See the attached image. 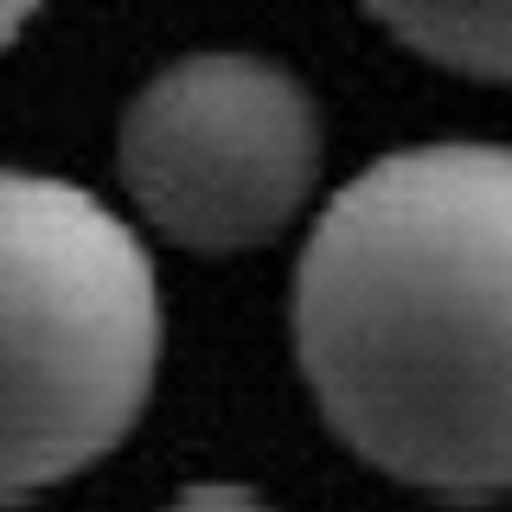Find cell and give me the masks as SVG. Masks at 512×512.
<instances>
[{
    "label": "cell",
    "instance_id": "obj_6",
    "mask_svg": "<svg viewBox=\"0 0 512 512\" xmlns=\"http://www.w3.org/2000/svg\"><path fill=\"white\" fill-rule=\"evenodd\" d=\"M32 13H39V0H0V52L13 45V32H20Z\"/></svg>",
    "mask_w": 512,
    "mask_h": 512
},
{
    "label": "cell",
    "instance_id": "obj_1",
    "mask_svg": "<svg viewBox=\"0 0 512 512\" xmlns=\"http://www.w3.org/2000/svg\"><path fill=\"white\" fill-rule=\"evenodd\" d=\"M512 160L404 148L320 212L295 269V352L352 455L436 500H500Z\"/></svg>",
    "mask_w": 512,
    "mask_h": 512
},
{
    "label": "cell",
    "instance_id": "obj_4",
    "mask_svg": "<svg viewBox=\"0 0 512 512\" xmlns=\"http://www.w3.org/2000/svg\"><path fill=\"white\" fill-rule=\"evenodd\" d=\"M410 52L474 84H506L512 71V13L506 0H365Z\"/></svg>",
    "mask_w": 512,
    "mask_h": 512
},
{
    "label": "cell",
    "instance_id": "obj_3",
    "mask_svg": "<svg viewBox=\"0 0 512 512\" xmlns=\"http://www.w3.org/2000/svg\"><path fill=\"white\" fill-rule=\"evenodd\" d=\"M122 186L173 244L224 256L295 224L320 180V109L269 58H180L122 116Z\"/></svg>",
    "mask_w": 512,
    "mask_h": 512
},
{
    "label": "cell",
    "instance_id": "obj_2",
    "mask_svg": "<svg viewBox=\"0 0 512 512\" xmlns=\"http://www.w3.org/2000/svg\"><path fill=\"white\" fill-rule=\"evenodd\" d=\"M160 282L96 192L0 167V500L103 461L154 397Z\"/></svg>",
    "mask_w": 512,
    "mask_h": 512
},
{
    "label": "cell",
    "instance_id": "obj_5",
    "mask_svg": "<svg viewBox=\"0 0 512 512\" xmlns=\"http://www.w3.org/2000/svg\"><path fill=\"white\" fill-rule=\"evenodd\" d=\"M167 512H276V506H263L244 487H186Z\"/></svg>",
    "mask_w": 512,
    "mask_h": 512
}]
</instances>
